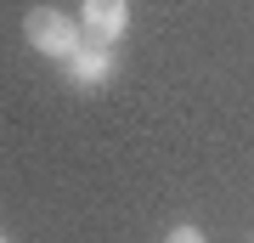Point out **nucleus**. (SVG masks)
<instances>
[{"instance_id":"obj_1","label":"nucleus","mask_w":254,"mask_h":243,"mask_svg":"<svg viewBox=\"0 0 254 243\" xmlns=\"http://www.w3.org/2000/svg\"><path fill=\"white\" fill-rule=\"evenodd\" d=\"M23 40L34 45L40 57H51V63H68V57L85 45V28L73 23L68 11H57V6H34L23 17Z\"/></svg>"},{"instance_id":"obj_2","label":"nucleus","mask_w":254,"mask_h":243,"mask_svg":"<svg viewBox=\"0 0 254 243\" xmlns=\"http://www.w3.org/2000/svg\"><path fill=\"white\" fill-rule=\"evenodd\" d=\"M79 28H85V40L119 45L130 28V0H79Z\"/></svg>"},{"instance_id":"obj_3","label":"nucleus","mask_w":254,"mask_h":243,"mask_svg":"<svg viewBox=\"0 0 254 243\" xmlns=\"http://www.w3.org/2000/svg\"><path fill=\"white\" fill-rule=\"evenodd\" d=\"M113 68H119L113 45H102V40H85L79 51L68 57V85H73V90H96V85H108V80H113Z\"/></svg>"},{"instance_id":"obj_4","label":"nucleus","mask_w":254,"mask_h":243,"mask_svg":"<svg viewBox=\"0 0 254 243\" xmlns=\"http://www.w3.org/2000/svg\"><path fill=\"white\" fill-rule=\"evenodd\" d=\"M164 243H209V238L198 232V226H175V232H170V238H164Z\"/></svg>"},{"instance_id":"obj_5","label":"nucleus","mask_w":254,"mask_h":243,"mask_svg":"<svg viewBox=\"0 0 254 243\" xmlns=\"http://www.w3.org/2000/svg\"><path fill=\"white\" fill-rule=\"evenodd\" d=\"M0 243H11V238H0Z\"/></svg>"}]
</instances>
